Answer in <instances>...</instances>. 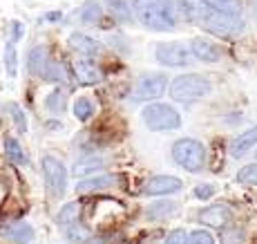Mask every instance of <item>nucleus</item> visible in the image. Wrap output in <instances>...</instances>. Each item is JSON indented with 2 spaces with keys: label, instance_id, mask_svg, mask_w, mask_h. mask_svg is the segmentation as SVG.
I'll return each mask as SVG.
<instances>
[{
  "label": "nucleus",
  "instance_id": "obj_1",
  "mask_svg": "<svg viewBox=\"0 0 257 244\" xmlns=\"http://www.w3.org/2000/svg\"><path fill=\"white\" fill-rule=\"evenodd\" d=\"M132 14L143 27L152 32H172L181 16L177 0H132Z\"/></svg>",
  "mask_w": 257,
  "mask_h": 244
},
{
  "label": "nucleus",
  "instance_id": "obj_2",
  "mask_svg": "<svg viewBox=\"0 0 257 244\" xmlns=\"http://www.w3.org/2000/svg\"><path fill=\"white\" fill-rule=\"evenodd\" d=\"M212 92V83L201 74H184L170 83V97L179 103H195Z\"/></svg>",
  "mask_w": 257,
  "mask_h": 244
},
{
  "label": "nucleus",
  "instance_id": "obj_3",
  "mask_svg": "<svg viewBox=\"0 0 257 244\" xmlns=\"http://www.w3.org/2000/svg\"><path fill=\"white\" fill-rule=\"evenodd\" d=\"M143 123L150 128L152 132H170L181 128V114L168 103H150L143 108L141 112Z\"/></svg>",
  "mask_w": 257,
  "mask_h": 244
},
{
  "label": "nucleus",
  "instance_id": "obj_4",
  "mask_svg": "<svg viewBox=\"0 0 257 244\" xmlns=\"http://www.w3.org/2000/svg\"><path fill=\"white\" fill-rule=\"evenodd\" d=\"M172 159L177 161V166H181L188 173H199L206 164V148L201 141L190 137H184L179 141H175L172 146Z\"/></svg>",
  "mask_w": 257,
  "mask_h": 244
},
{
  "label": "nucleus",
  "instance_id": "obj_5",
  "mask_svg": "<svg viewBox=\"0 0 257 244\" xmlns=\"http://www.w3.org/2000/svg\"><path fill=\"white\" fill-rule=\"evenodd\" d=\"M201 27H204L206 32L215 34V36L233 38V36H237V34L244 32V21H241V16H233V14H224V12H215V9L210 7V12L206 14Z\"/></svg>",
  "mask_w": 257,
  "mask_h": 244
},
{
  "label": "nucleus",
  "instance_id": "obj_6",
  "mask_svg": "<svg viewBox=\"0 0 257 244\" xmlns=\"http://www.w3.org/2000/svg\"><path fill=\"white\" fill-rule=\"evenodd\" d=\"M41 166H43V175H45V184H47L49 195L56 197V200H61V197L65 195V188H67L65 164L54 155H45L43 161H41Z\"/></svg>",
  "mask_w": 257,
  "mask_h": 244
},
{
  "label": "nucleus",
  "instance_id": "obj_7",
  "mask_svg": "<svg viewBox=\"0 0 257 244\" xmlns=\"http://www.w3.org/2000/svg\"><path fill=\"white\" fill-rule=\"evenodd\" d=\"M155 58L166 67H186L192 63V49L184 43H157Z\"/></svg>",
  "mask_w": 257,
  "mask_h": 244
},
{
  "label": "nucleus",
  "instance_id": "obj_8",
  "mask_svg": "<svg viewBox=\"0 0 257 244\" xmlns=\"http://www.w3.org/2000/svg\"><path fill=\"white\" fill-rule=\"evenodd\" d=\"M168 88V78L166 74H146L137 81L135 86V101H155L161 94L166 92Z\"/></svg>",
  "mask_w": 257,
  "mask_h": 244
},
{
  "label": "nucleus",
  "instance_id": "obj_9",
  "mask_svg": "<svg viewBox=\"0 0 257 244\" xmlns=\"http://www.w3.org/2000/svg\"><path fill=\"white\" fill-rule=\"evenodd\" d=\"M184 182L179 177H172V175H157L152 177L150 182L146 184V195H152V197H161V195H172V193L181 191Z\"/></svg>",
  "mask_w": 257,
  "mask_h": 244
},
{
  "label": "nucleus",
  "instance_id": "obj_10",
  "mask_svg": "<svg viewBox=\"0 0 257 244\" xmlns=\"http://www.w3.org/2000/svg\"><path fill=\"white\" fill-rule=\"evenodd\" d=\"M230 220H233V211L228 206H224V204H212V206H206L199 211V222L212 228L226 226Z\"/></svg>",
  "mask_w": 257,
  "mask_h": 244
},
{
  "label": "nucleus",
  "instance_id": "obj_11",
  "mask_svg": "<svg viewBox=\"0 0 257 244\" xmlns=\"http://www.w3.org/2000/svg\"><path fill=\"white\" fill-rule=\"evenodd\" d=\"M70 47L74 52H78L81 56H87V58H96L98 54L103 52V45L92 36H85L81 32H74L70 36Z\"/></svg>",
  "mask_w": 257,
  "mask_h": 244
},
{
  "label": "nucleus",
  "instance_id": "obj_12",
  "mask_svg": "<svg viewBox=\"0 0 257 244\" xmlns=\"http://www.w3.org/2000/svg\"><path fill=\"white\" fill-rule=\"evenodd\" d=\"M190 49H192V56L201 63H217L221 58L219 47L212 41H208V38H192Z\"/></svg>",
  "mask_w": 257,
  "mask_h": 244
},
{
  "label": "nucleus",
  "instance_id": "obj_13",
  "mask_svg": "<svg viewBox=\"0 0 257 244\" xmlns=\"http://www.w3.org/2000/svg\"><path fill=\"white\" fill-rule=\"evenodd\" d=\"M0 233H3L7 240H12L14 244H29L34 240V228L29 226L27 222H9L5 224L3 228H0Z\"/></svg>",
  "mask_w": 257,
  "mask_h": 244
},
{
  "label": "nucleus",
  "instance_id": "obj_14",
  "mask_svg": "<svg viewBox=\"0 0 257 244\" xmlns=\"http://www.w3.org/2000/svg\"><path fill=\"white\" fill-rule=\"evenodd\" d=\"M208 12H210V5L206 0H181V16L188 23L201 25Z\"/></svg>",
  "mask_w": 257,
  "mask_h": 244
},
{
  "label": "nucleus",
  "instance_id": "obj_15",
  "mask_svg": "<svg viewBox=\"0 0 257 244\" xmlns=\"http://www.w3.org/2000/svg\"><path fill=\"white\" fill-rule=\"evenodd\" d=\"M74 72H76V78H78L81 86H98L101 78H103L101 69L94 65V63H90V61H76Z\"/></svg>",
  "mask_w": 257,
  "mask_h": 244
},
{
  "label": "nucleus",
  "instance_id": "obj_16",
  "mask_svg": "<svg viewBox=\"0 0 257 244\" xmlns=\"http://www.w3.org/2000/svg\"><path fill=\"white\" fill-rule=\"evenodd\" d=\"M114 182H116L114 175H110V173H105V175H103V173H101V175H92V177L81 179V182H78V186H76V191H78V193L103 191V188L114 186Z\"/></svg>",
  "mask_w": 257,
  "mask_h": 244
},
{
  "label": "nucleus",
  "instance_id": "obj_17",
  "mask_svg": "<svg viewBox=\"0 0 257 244\" xmlns=\"http://www.w3.org/2000/svg\"><path fill=\"white\" fill-rule=\"evenodd\" d=\"M49 63V52L45 45H36V47L29 49V56H27V67L32 74H36V76H43V72H45Z\"/></svg>",
  "mask_w": 257,
  "mask_h": 244
},
{
  "label": "nucleus",
  "instance_id": "obj_18",
  "mask_svg": "<svg viewBox=\"0 0 257 244\" xmlns=\"http://www.w3.org/2000/svg\"><path fill=\"white\" fill-rule=\"evenodd\" d=\"M255 146H257V126H253L250 130H246V132H241L239 137L230 143V155L233 157H244L246 152H248L250 148H255Z\"/></svg>",
  "mask_w": 257,
  "mask_h": 244
},
{
  "label": "nucleus",
  "instance_id": "obj_19",
  "mask_svg": "<svg viewBox=\"0 0 257 244\" xmlns=\"http://www.w3.org/2000/svg\"><path fill=\"white\" fill-rule=\"evenodd\" d=\"M177 204L170 202V200H157L152 202L150 206L146 208V215L150 217V220H166V217H172L177 213Z\"/></svg>",
  "mask_w": 257,
  "mask_h": 244
},
{
  "label": "nucleus",
  "instance_id": "obj_20",
  "mask_svg": "<svg viewBox=\"0 0 257 244\" xmlns=\"http://www.w3.org/2000/svg\"><path fill=\"white\" fill-rule=\"evenodd\" d=\"M43 78H45V81L63 83V86H65V83H70V69H67L65 63H61V61H52V58H49L45 72H43Z\"/></svg>",
  "mask_w": 257,
  "mask_h": 244
},
{
  "label": "nucleus",
  "instance_id": "obj_21",
  "mask_svg": "<svg viewBox=\"0 0 257 244\" xmlns=\"http://www.w3.org/2000/svg\"><path fill=\"white\" fill-rule=\"evenodd\" d=\"M78 21L85 23V25H94L98 23L103 18V7L96 3V0H90V3H85L81 9H78Z\"/></svg>",
  "mask_w": 257,
  "mask_h": 244
},
{
  "label": "nucleus",
  "instance_id": "obj_22",
  "mask_svg": "<svg viewBox=\"0 0 257 244\" xmlns=\"http://www.w3.org/2000/svg\"><path fill=\"white\" fill-rule=\"evenodd\" d=\"M107 9L110 14L116 18L118 23H130L132 21V5L125 3V0H107Z\"/></svg>",
  "mask_w": 257,
  "mask_h": 244
},
{
  "label": "nucleus",
  "instance_id": "obj_23",
  "mask_svg": "<svg viewBox=\"0 0 257 244\" xmlns=\"http://www.w3.org/2000/svg\"><path fill=\"white\" fill-rule=\"evenodd\" d=\"M5 155H7V159L12 164H16V166H25V164H27V157H25L21 143H18L14 137L5 139Z\"/></svg>",
  "mask_w": 257,
  "mask_h": 244
},
{
  "label": "nucleus",
  "instance_id": "obj_24",
  "mask_svg": "<svg viewBox=\"0 0 257 244\" xmlns=\"http://www.w3.org/2000/svg\"><path fill=\"white\" fill-rule=\"evenodd\" d=\"M94 112H96V106H94V101L90 97H78L74 101V114H76L78 121H90L94 117Z\"/></svg>",
  "mask_w": 257,
  "mask_h": 244
},
{
  "label": "nucleus",
  "instance_id": "obj_25",
  "mask_svg": "<svg viewBox=\"0 0 257 244\" xmlns=\"http://www.w3.org/2000/svg\"><path fill=\"white\" fill-rule=\"evenodd\" d=\"M45 108L52 114H63L67 110V99H65V94L61 92V90H54V92H49L47 94V99H45Z\"/></svg>",
  "mask_w": 257,
  "mask_h": 244
},
{
  "label": "nucleus",
  "instance_id": "obj_26",
  "mask_svg": "<svg viewBox=\"0 0 257 244\" xmlns=\"http://www.w3.org/2000/svg\"><path fill=\"white\" fill-rule=\"evenodd\" d=\"M5 67H7V76L16 78L18 74V58H16V41H9L5 45Z\"/></svg>",
  "mask_w": 257,
  "mask_h": 244
},
{
  "label": "nucleus",
  "instance_id": "obj_27",
  "mask_svg": "<svg viewBox=\"0 0 257 244\" xmlns=\"http://www.w3.org/2000/svg\"><path fill=\"white\" fill-rule=\"evenodd\" d=\"M215 12H224V14H233V16H239L244 5L241 0H206Z\"/></svg>",
  "mask_w": 257,
  "mask_h": 244
},
{
  "label": "nucleus",
  "instance_id": "obj_28",
  "mask_svg": "<svg viewBox=\"0 0 257 244\" xmlns=\"http://www.w3.org/2000/svg\"><path fill=\"white\" fill-rule=\"evenodd\" d=\"M103 168H105V161H103V159L90 157V159H83V161H78L76 166H74V173H76V175H85L87 177V173L103 171Z\"/></svg>",
  "mask_w": 257,
  "mask_h": 244
},
{
  "label": "nucleus",
  "instance_id": "obj_29",
  "mask_svg": "<svg viewBox=\"0 0 257 244\" xmlns=\"http://www.w3.org/2000/svg\"><path fill=\"white\" fill-rule=\"evenodd\" d=\"M76 211H78V204L76 202H70L67 206L61 208V213H58V224L65 228H70L76 224Z\"/></svg>",
  "mask_w": 257,
  "mask_h": 244
},
{
  "label": "nucleus",
  "instance_id": "obj_30",
  "mask_svg": "<svg viewBox=\"0 0 257 244\" xmlns=\"http://www.w3.org/2000/svg\"><path fill=\"white\" fill-rule=\"evenodd\" d=\"M237 182L257 186V164H248V166L239 168V173H237Z\"/></svg>",
  "mask_w": 257,
  "mask_h": 244
},
{
  "label": "nucleus",
  "instance_id": "obj_31",
  "mask_svg": "<svg viewBox=\"0 0 257 244\" xmlns=\"http://www.w3.org/2000/svg\"><path fill=\"white\" fill-rule=\"evenodd\" d=\"M9 114H12V121H14V126H16V130L27 132V117H25V112L21 110V106L12 103V106H9Z\"/></svg>",
  "mask_w": 257,
  "mask_h": 244
},
{
  "label": "nucleus",
  "instance_id": "obj_32",
  "mask_svg": "<svg viewBox=\"0 0 257 244\" xmlns=\"http://www.w3.org/2000/svg\"><path fill=\"white\" fill-rule=\"evenodd\" d=\"M164 244H190V233H186L184 228H175L168 233Z\"/></svg>",
  "mask_w": 257,
  "mask_h": 244
},
{
  "label": "nucleus",
  "instance_id": "obj_33",
  "mask_svg": "<svg viewBox=\"0 0 257 244\" xmlns=\"http://www.w3.org/2000/svg\"><path fill=\"white\" fill-rule=\"evenodd\" d=\"M190 244H215V237L204 228H195L190 233Z\"/></svg>",
  "mask_w": 257,
  "mask_h": 244
},
{
  "label": "nucleus",
  "instance_id": "obj_34",
  "mask_svg": "<svg viewBox=\"0 0 257 244\" xmlns=\"http://www.w3.org/2000/svg\"><path fill=\"white\" fill-rule=\"evenodd\" d=\"M215 191L217 188L212 184H199V186H195V197L197 200H210L215 195Z\"/></svg>",
  "mask_w": 257,
  "mask_h": 244
},
{
  "label": "nucleus",
  "instance_id": "obj_35",
  "mask_svg": "<svg viewBox=\"0 0 257 244\" xmlns=\"http://www.w3.org/2000/svg\"><path fill=\"white\" fill-rule=\"evenodd\" d=\"M21 36H23V23L21 21H14V25H12V38H14V41H21Z\"/></svg>",
  "mask_w": 257,
  "mask_h": 244
},
{
  "label": "nucleus",
  "instance_id": "obj_36",
  "mask_svg": "<svg viewBox=\"0 0 257 244\" xmlns=\"http://www.w3.org/2000/svg\"><path fill=\"white\" fill-rule=\"evenodd\" d=\"M61 18H63V14H61V12H49V14H45V16H43V21L56 23V21H61Z\"/></svg>",
  "mask_w": 257,
  "mask_h": 244
},
{
  "label": "nucleus",
  "instance_id": "obj_37",
  "mask_svg": "<svg viewBox=\"0 0 257 244\" xmlns=\"http://www.w3.org/2000/svg\"><path fill=\"white\" fill-rule=\"evenodd\" d=\"M5 200V188H3V184H0V202Z\"/></svg>",
  "mask_w": 257,
  "mask_h": 244
},
{
  "label": "nucleus",
  "instance_id": "obj_38",
  "mask_svg": "<svg viewBox=\"0 0 257 244\" xmlns=\"http://www.w3.org/2000/svg\"><path fill=\"white\" fill-rule=\"evenodd\" d=\"M255 12H257V0H255Z\"/></svg>",
  "mask_w": 257,
  "mask_h": 244
},
{
  "label": "nucleus",
  "instance_id": "obj_39",
  "mask_svg": "<svg viewBox=\"0 0 257 244\" xmlns=\"http://www.w3.org/2000/svg\"><path fill=\"white\" fill-rule=\"evenodd\" d=\"M0 117H3V112H0Z\"/></svg>",
  "mask_w": 257,
  "mask_h": 244
}]
</instances>
